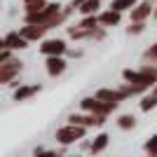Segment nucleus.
I'll use <instances>...</instances> for the list:
<instances>
[{"instance_id":"18","label":"nucleus","mask_w":157,"mask_h":157,"mask_svg":"<svg viewBox=\"0 0 157 157\" xmlns=\"http://www.w3.org/2000/svg\"><path fill=\"white\" fill-rule=\"evenodd\" d=\"M157 103V96H150V98H143V103H141V108H143V110H150L152 105Z\"/></svg>"},{"instance_id":"6","label":"nucleus","mask_w":157,"mask_h":157,"mask_svg":"<svg viewBox=\"0 0 157 157\" xmlns=\"http://www.w3.org/2000/svg\"><path fill=\"white\" fill-rule=\"evenodd\" d=\"M63 49H66V45L61 40H47L42 45V52L45 54H63Z\"/></svg>"},{"instance_id":"21","label":"nucleus","mask_w":157,"mask_h":157,"mask_svg":"<svg viewBox=\"0 0 157 157\" xmlns=\"http://www.w3.org/2000/svg\"><path fill=\"white\" fill-rule=\"evenodd\" d=\"M94 24H96L94 19H85V21H82V26H85V28H94Z\"/></svg>"},{"instance_id":"4","label":"nucleus","mask_w":157,"mask_h":157,"mask_svg":"<svg viewBox=\"0 0 157 157\" xmlns=\"http://www.w3.org/2000/svg\"><path fill=\"white\" fill-rule=\"evenodd\" d=\"M82 105H85L87 110L98 113V115H105L108 110H113V108H115V105L108 103V101H105V103H101V98H96V101H94V98H85V101H82Z\"/></svg>"},{"instance_id":"19","label":"nucleus","mask_w":157,"mask_h":157,"mask_svg":"<svg viewBox=\"0 0 157 157\" xmlns=\"http://www.w3.org/2000/svg\"><path fill=\"white\" fill-rule=\"evenodd\" d=\"M120 127H134V117H129V115H124V117H120Z\"/></svg>"},{"instance_id":"10","label":"nucleus","mask_w":157,"mask_h":157,"mask_svg":"<svg viewBox=\"0 0 157 157\" xmlns=\"http://www.w3.org/2000/svg\"><path fill=\"white\" fill-rule=\"evenodd\" d=\"M47 26H26L24 31H21V35L24 38H33V40H38L40 35H42V31H45Z\"/></svg>"},{"instance_id":"12","label":"nucleus","mask_w":157,"mask_h":157,"mask_svg":"<svg viewBox=\"0 0 157 157\" xmlns=\"http://www.w3.org/2000/svg\"><path fill=\"white\" fill-rule=\"evenodd\" d=\"M150 10H152L150 2H143V5H138V10H134V12H131V17H134V19H143V17H148V14H150Z\"/></svg>"},{"instance_id":"8","label":"nucleus","mask_w":157,"mask_h":157,"mask_svg":"<svg viewBox=\"0 0 157 157\" xmlns=\"http://www.w3.org/2000/svg\"><path fill=\"white\" fill-rule=\"evenodd\" d=\"M17 71H19V63H14V61H10V63H2V73H0V80H2V82H10V78H12Z\"/></svg>"},{"instance_id":"13","label":"nucleus","mask_w":157,"mask_h":157,"mask_svg":"<svg viewBox=\"0 0 157 157\" xmlns=\"http://www.w3.org/2000/svg\"><path fill=\"white\" fill-rule=\"evenodd\" d=\"M101 21H103V24H117V21H120V14H117V10H110V12L101 14Z\"/></svg>"},{"instance_id":"11","label":"nucleus","mask_w":157,"mask_h":157,"mask_svg":"<svg viewBox=\"0 0 157 157\" xmlns=\"http://www.w3.org/2000/svg\"><path fill=\"white\" fill-rule=\"evenodd\" d=\"M71 122H73V124H92V122H94V124H101L103 120H101V117H82V115H73Z\"/></svg>"},{"instance_id":"20","label":"nucleus","mask_w":157,"mask_h":157,"mask_svg":"<svg viewBox=\"0 0 157 157\" xmlns=\"http://www.w3.org/2000/svg\"><path fill=\"white\" fill-rule=\"evenodd\" d=\"M148 152H150V155H157V136H152V141L148 143Z\"/></svg>"},{"instance_id":"22","label":"nucleus","mask_w":157,"mask_h":157,"mask_svg":"<svg viewBox=\"0 0 157 157\" xmlns=\"http://www.w3.org/2000/svg\"><path fill=\"white\" fill-rule=\"evenodd\" d=\"M148 56H155V59H157V45L152 47V49H148Z\"/></svg>"},{"instance_id":"1","label":"nucleus","mask_w":157,"mask_h":157,"mask_svg":"<svg viewBox=\"0 0 157 157\" xmlns=\"http://www.w3.org/2000/svg\"><path fill=\"white\" fill-rule=\"evenodd\" d=\"M54 14H56V5H45L42 10H38V12H28V24H40V21H45V24H49V21L54 19Z\"/></svg>"},{"instance_id":"15","label":"nucleus","mask_w":157,"mask_h":157,"mask_svg":"<svg viewBox=\"0 0 157 157\" xmlns=\"http://www.w3.org/2000/svg\"><path fill=\"white\" fill-rule=\"evenodd\" d=\"M127 7H134V0H115L113 2V10H127Z\"/></svg>"},{"instance_id":"16","label":"nucleus","mask_w":157,"mask_h":157,"mask_svg":"<svg viewBox=\"0 0 157 157\" xmlns=\"http://www.w3.org/2000/svg\"><path fill=\"white\" fill-rule=\"evenodd\" d=\"M96 7H98V2H96V0H87V2H85L82 7H80V10H82L85 14H92V12H96Z\"/></svg>"},{"instance_id":"3","label":"nucleus","mask_w":157,"mask_h":157,"mask_svg":"<svg viewBox=\"0 0 157 157\" xmlns=\"http://www.w3.org/2000/svg\"><path fill=\"white\" fill-rule=\"evenodd\" d=\"M82 134H85V129H82L80 124H71V127H63V129H59L56 138H59L61 143H73V141L82 138Z\"/></svg>"},{"instance_id":"9","label":"nucleus","mask_w":157,"mask_h":157,"mask_svg":"<svg viewBox=\"0 0 157 157\" xmlns=\"http://www.w3.org/2000/svg\"><path fill=\"white\" fill-rule=\"evenodd\" d=\"M5 47H26V38L19 33H10L5 38Z\"/></svg>"},{"instance_id":"14","label":"nucleus","mask_w":157,"mask_h":157,"mask_svg":"<svg viewBox=\"0 0 157 157\" xmlns=\"http://www.w3.org/2000/svg\"><path fill=\"white\" fill-rule=\"evenodd\" d=\"M105 145H108V136H105V134H101V136L96 138V141H94V145H92V152H101L105 148Z\"/></svg>"},{"instance_id":"2","label":"nucleus","mask_w":157,"mask_h":157,"mask_svg":"<svg viewBox=\"0 0 157 157\" xmlns=\"http://www.w3.org/2000/svg\"><path fill=\"white\" fill-rule=\"evenodd\" d=\"M124 78L129 82H136V85L145 87V85H152L157 78V71H143V73H134V71H124Z\"/></svg>"},{"instance_id":"5","label":"nucleus","mask_w":157,"mask_h":157,"mask_svg":"<svg viewBox=\"0 0 157 157\" xmlns=\"http://www.w3.org/2000/svg\"><path fill=\"white\" fill-rule=\"evenodd\" d=\"M66 63L63 59H59V54H52V59L47 61V71H49V75H59V73H63Z\"/></svg>"},{"instance_id":"7","label":"nucleus","mask_w":157,"mask_h":157,"mask_svg":"<svg viewBox=\"0 0 157 157\" xmlns=\"http://www.w3.org/2000/svg\"><path fill=\"white\" fill-rule=\"evenodd\" d=\"M124 96V94L122 92H110V89H101V92H98V98H101V101H108V103H117L120 98Z\"/></svg>"},{"instance_id":"17","label":"nucleus","mask_w":157,"mask_h":157,"mask_svg":"<svg viewBox=\"0 0 157 157\" xmlns=\"http://www.w3.org/2000/svg\"><path fill=\"white\" fill-rule=\"evenodd\" d=\"M33 92H38V87H24V89H19V92H17V101H21V98H26V96H31Z\"/></svg>"}]
</instances>
